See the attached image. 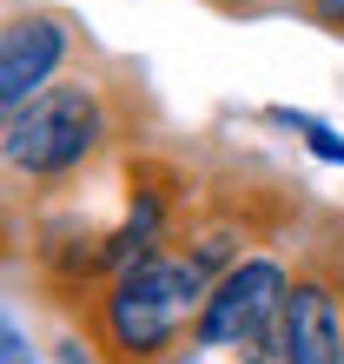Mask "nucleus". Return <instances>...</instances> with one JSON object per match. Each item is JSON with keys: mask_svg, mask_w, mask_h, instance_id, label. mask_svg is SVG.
I'll list each match as a JSON object with an SVG mask.
<instances>
[{"mask_svg": "<svg viewBox=\"0 0 344 364\" xmlns=\"http://www.w3.org/2000/svg\"><path fill=\"white\" fill-rule=\"evenodd\" d=\"M212 265L199 252H153L133 272H119L100 298V338L113 345L119 364L159 358L186 325H199L205 298H212Z\"/></svg>", "mask_w": 344, "mask_h": 364, "instance_id": "1", "label": "nucleus"}, {"mask_svg": "<svg viewBox=\"0 0 344 364\" xmlns=\"http://www.w3.org/2000/svg\"><path fill=\"white\" fill-rule=\"evenodd\" d=\"M106 119H100V100L93 87H40L20 113L7 119V133H0V159L14 166V173L27 179H60L73 173V166L100 146Z\"/></svg>", "mask_w": 344, "mask_h": 364, "instance_id": "2", "label": "nucleus"}, {"mask_svg": "<svg viewBox=\"0 0 344 364\" xmlns=\"http://www.w3.org/2000/svg\"><path fill=\"white\" fill-rule=\"evenodd\" d=\"M285 298H291V278L278 259H245L219 272L205 311H199V345H225V351H252L265 331L285 325Z\"/></svg>", "mask_w": 344, "mask_h": 364, "instance_id": "3", "label": "nucleus"}, {"mask_svg": "<svg viewBox=\"0 0 344 364\" xmlns=\"http://www.w3.org/2000/svg\"><path fill=\"white\" fill-rule=\"evenodd\" d=\"M285 364H344V311H338V278L331 272L291 278V298H285Z\"/></svg>", "mask_w": 344, "mask_h": 364, "instance_id": "4", "label": "nucleus"}, {"mask_svg": "<svg viewBox=\"0 0 344 364\" xmlns=\"http://www.w3.org/2000/svg\"><path fill=\"white\" fill-rule=\"evenodd\" d=\"M60 53H67V27L47 20V14H20V20L0 27V67H7V80L20 87V100H33L40 87H47Z\"/></svg>", "mask_w": 344, "mask_h": 364, "instance_id": "5", "label": "nucleus"}, {"mask_svg": "<svg viewBox=\"0 0 344 364\" xmlns=\"http://www.w3.org/2000/svg\"><path fill=\"white\" fill-rule=\"evenodd\" d=\"M0 364H33V351H27V338H20L7 318H0Z\"/></svg>", "mask_w": 344, "mask_h": 364, "instance_id": "6", "label": "nucleus"}, {"mask_svg": "<svg viewBox=\"0 0 344 364\" xmlns=\"http://www.w3.org/2000/svg\"><path fill=\"white\" fill-rule=\"evenodd\" d=\"M20 106H27V100H20V87L7 80V67H0V133H7V119L20 113Z\"/></svg>", "mask_w": 344, "mask_h": 364, "instance_id": "7", "label": "nucleus"}, {"mask_svg": "<svg viewBox=\"0 0 344 364\" xmlns=\"http://www.w3.org/2000/svg\"><path fill=\"white\" fill-rule=\"evenodd\" d=\"M311 20H325V27H344V0H305Z\"/></svg>", "mask_w": 344, "mask_h": 364, "instance_id": "8", "label": "nucleus"}, {"mask_svg": "<svg viewBox=\"0 0 344 364\" xmlns=\"http://www.w3.org/2000/svg\"><path fill=\"white\" fill-rule=\"evenodd\" d=\"M60 364H86V358H80V345H60Z\"/></svg>", "mask_w": 344, "mask_h": 364, "instance_id": "9", "label": "nucleus"}]
</instances>
